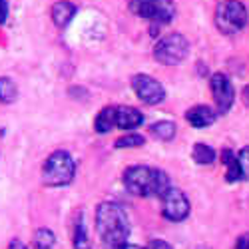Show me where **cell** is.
Returning a JSON list of instances; mask_svg holds the SVG:
<instances>
[{"label":"cell","instance_id":"cell-24","mask_svg":"<svg viewBox=\"0 0 249 249\" xmlns=\"http://www.w3.org/2000/svg\"><path fill=\"white\" fill-rule=\"evenodd\" d=\"M235 249H249V233H243V235L237 239Z\"/></svg>","mask_w":249,"mask_h":249},{"label":"cell","instance_id":"cell-2","mask_svg":"<svg viewBox=\"0 0 249 249\" xmlns=\"http://www.w3.org/2000/svg\"><path fill=\"white\" fill-rule=\"evenodd\" d=\"M124 185L130 194L138 197H161L172 188L168 174L158 168H150V165H132V168H128L124 172Z\"/></svg>","mask_w":249,"mask_h":249},{"label":"cell","instance_id":"cell-16","mask_svg":"<svg viewBox=\"0 0 249 249\" xmlns=\"http://www.w3.org/2000/svg\"><path fill=\"white\" fill-rule=\"evenodd\" d=\"M74 247L76 249H90L86 221H84V217H82V215H78L76 221H74Z\"/></svg>","mask_w":249,"mask_h":249},{"label":"cell","instance_id":"cell-9","mask_svg":"<svg viewBox=\"0 0 249 249\" xmlns=\"http://www.w3.org/2000/svg\"><path fill=\"white\" fill-rule=\"evenodd\" d=\"M210 88H212V96L215 100V108L219 114H227L233 106V98H235V92H233V84L231 80L227 78L223 72H215L210 80Z\"/></svg>","mask_w":249,"mask_h":249},{"label":"cell","instance_id":"cell-4","mask_svg":"<svg viewBox=\"0 0 249 249\" xmlns=\"http://www.w3.org/2000/svg\"><path fill=\"white\" fill-rule=\"evenodd\" d=\"M188 54H190V42L185 40V36L178 32L163 36L154 46V58L163 66H178L188 58Z\"/></svg>","mask_w":249,"mask_h":249},{"label":"cell","instance_id":"cell-6","mask_svg":"<svg viewBox=\"0 0 249 249\" xmlns=\"http://www.w3.org/2000/svg\"><path fill=\"white\" fill-rule=\"evenodd\" d=\"M215 24L223 34H235L247 24V8L239 0H225L215 10Z\"/></svg>","mask_w":249,"mask_h":249},{"label":"cell","instance_id":"cell-5","mask_svg":"<svg viewBox=\"0 0 249 249\" xmlns=\"http://www.w3.org/2000/svg\"><path fill=\"white\" fill-rule=\"evenodd\" d=\"M130 10L158 24H168L176 16V4L172 0H130Z\"/></svg>","mask_w":249,"mask_h":249},{"label":"cell","instance_id":"cell-21","mask_svg":"<svg viewBox=\"0 0 249 249\" xmlns=\"http://www.w3.org/2000/svg\"><path fill=\"white\" fill-rule=\"evenodd\" d=\"M237 160H239V165H241V174L245 179H249V146H245L239 154H237Z\"/></svg>","mask_w":249,"mask_h":249},{"label":"cell","instance_id":"cell-14","mask_svg":"<svg viewBox=\"0 0 249 249\" xmlns=\"http://www.w3.org/2000/svg\"><path fill=\"white\" fill-rule=\"evenodd\" d=\"M221 160H223V163H225V168H227V172H225V179L227 181H239L241 178H243V174H241V165H239V160H237V156H233L230 150H225L223 152V156H221Z\"/></svg>","mask_w":249,"mask_h":249},{"label":"cell","instance_id":"cell-20","mask_svg":"<svg viewBox=\"0 0 249 249\" xmlns=\"http://www.w3.org/2000/svg\"><path fill=\"white\" fill-rule=\"evenodd\" d=\"M143 136H140V134H128V136H122L120 140H116V143L114 146L116 148H140V146H143Z\"/></svg>","mask_w":249,"mask_h":249},{"label":"cell","instance_id":"cell-7","mask_svg":"<svg viewBox=\"0 0 249 249\" xmlns=\"http://www.w3.org/2000/svg\"><path fill=\"white\" fill-rule=\"evenodd\" d=\"M161 213L168 221L179 223L190 215V199L181 190L170 188L161 196Z\"/></svg>","mask_w":249,"mask_h":249},{"label":"cell","instance_id":"cell-27","mask_svg":"<svg viewBox=\"0 0 249 249\" xmlns=\"http://www.w3.org/2000/svg\"><path fill=\"white\" fill-rule=\"evenodd\" d=\"M243 102L249 106V86H245V90H243Z\"/></svg>","mask_w":249,"mask_h":249},{"label":"cell","instance_id":"cell-12","mask_svg":"<svg viewBox=\"0 0 249 249\" xmlns=\"http://www.w3.org/2000/svg\"><path fill=\"white\" fill-rule=\"evenodd\" d=\"M76 4L70 2V0H58V2L52 6V22L58 26V28H66L72 18L76 16Z\"/></svg>","mask_w":249,"mask_h":249},{"label":"cell","instance_id":"cell-15","mask_svg":"<svg viewBox=\"0 0 249 249\" xmlns=\"http://www.w3.org/2000/svg\"><path fill=\"white\" fill-rule=\"evenodd\" d=\"M150 132H152V136H156L158 140L170 142V140H174V136H176V124H174L172 120H160V122L152 124Z\"/></svg>","mask_w":249,"mask_h":249},{"label":"cell","instance_id":"cell-11","mask_svg":"<svg viewBox=\"0 0 249 249\" xmlns=\"http://www.w3.org/2000/svg\"><path fill=\"white\" fill-rule=\"evenodd\" d=\"M185 120L192 128H207L215 122V110L210 106H194L185 112Z\"/></svg>","mask_w":249,"mask_h":249},{"label":"cell","instance_id":"cell-3","mask_svg":"<svg viewBox=\"0 0 249 249\" xmlns=\"http://www.w3.org/2000/svg\"><path fill=\"white\" fill-rule=\"evenodd\" d=\"M76 176V163L64 150L52 152L42 165V181L48 188H64Z\"/></svg>","mask_w":249,"mask_h":249},{"label":"cell","instance_id":"cell-25","mask_svg":"<svg viewBox=\"0 0 249 249\" xmlns=\"http://www.w3.org/2000/svg\"><path fill=\"white\" fill-rule=\"evenodd\" d=\"M8 249H26V245L20 241V239H12V241L8 243Z\"/></svg>","mask_w":249,"mask_h":249},{"label":"cell","instance_id":"cell-18","mask_svg":"<svg viewBox=\"0 0 249 249\" xmlns=\"http://www.w3.org/2000/svg\"><path fill=\"white\" fill-rule=\"evenodd\" d=\"M18 98V86L14 84L12 78H0V102L2 104H12Z\"/></svg>","mask_w":249,"mask_h":249},{"label":"cell","instance_id":"cell-1","mask_svg":"<svg viewBox=\"0 0 249 249\" xmlns=\"http://www.w3.org/2000/svg\"><path fill=\"white\" fill-rule=\"evenodd\" d=\"M96 231L106 249L124 245L130 235V219L126 210L120 203L102 201L96 207Z\"/></svg>","mask_w":249,"mask_h":249},{"label":"cell","instance_id":"cell-17","mask_svg":"<svg viewBox=\"0 0 249 249\" xmlns=\"http://www.w3.org/2000/svg\"><path fill=\"white\" fill-rule=\"evenodd\" d=\"M192 156H194V161H196V163H199V165L213 163V161H215V158H217L215 150H213V148H210V146H205V143H196Z\"/></svg>","mask_w":249,"mask_h":249},{"label":"cell","instance_id":"cell-19","mask_svg":"<svg viewBox=\"0 0 249 249\" xmlns=\"http://www.w3.org/2000/svg\"><path fill=\"white\" fill-rule=\"evenodd\" d=\"M54 243H56V235L52 230L40 227V230L34 231V247L36 249H52Z\"/></svg>","mask_w":249,"mask_h":249},{"label":"cell","instance_id":"cell-13","mask_svg":"<svg viewBox=\"0 0 249 249\" xmlns=\"http://www.w3.org/2000/svg\"><path fill=\"white\" fill-rule=\"evenodd\" d=\"M94 128L98 134H108L110 130H114L116 128V106H106L104 110H100L94 122Z\"/></svg>","mask_w":249,"mask_h":249},{"label":"cell","instance_id":"cell-10","mask_svg":"<svg viewBox=\"0 0 249 249\" xmlns=\"http://www.w3.org/2000/svg\"><path fill=\"white\" fill-rule=\"evenodd\" d=\"M143 124V114L132 106H116V128L136 130Z\"/></svg>","mask_w":249,"mask_h":249},{"label":"cell","instance_id":"cell-8","mask_svg":"<svg viewBox=\"0 0 249 249\" xmlns=\"http://www.w3.org/2000/svg\"><path fill=\"white\" fill-rule=\"evenodd\" d=\"M132 88L136 92V96L143 102L148 104V106H156V104L163 102L165 98V90L160 82L148 74H136L132 78Z\"/></svg>","mask_w":249,"mask_h":249},{"label":"cell","instance_id":"cell-26","mask_svg":"<svg viewBox=\"0 0 249 249\" xmlns=\"http://www.w3.org/2000/svg\"><path fill=\"white\" fill-rule=\"evenodd\" d=\"M116 249H143V247H140V245H132V243H124V245H120V247H116Z\"/></svg>","mask_w":249,"mask_h":249},{"label":"cell","instance_id":"cell-22","mask_svg":"<svg viewBox=\"0 0 249 249\" xmlns=\"http://www.w3.org/2000/svg\"><path fill=\"white\" fill-rule=\"evenodd\" d=\"M148 249H174V247L168 241H163V239H152L150 245H148Z\"/></svg>","mask_w":249,"mask_h":249},{"label":"cell","instance_id":"cell-23","mask_svg":"<svg viewBox=\"0 0 249 249\" xmlns=\"http://www.w3.org/2000/svg\"><path fill=\"white\" fill-rule=\"evenodd\" d=\"M8 20V0H0V24Z\"/></svg>","mask_w":249,"mask_h":249}]
</instances>
